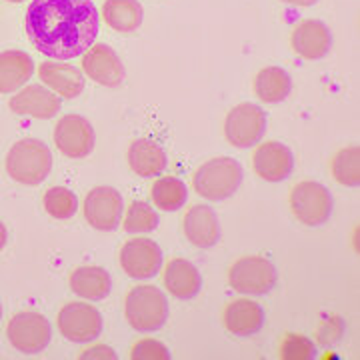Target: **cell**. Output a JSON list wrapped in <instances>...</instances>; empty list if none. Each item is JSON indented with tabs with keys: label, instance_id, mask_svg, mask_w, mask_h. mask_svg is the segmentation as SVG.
<instances>
[{
	"label": "cell",
	"instance_id": "d590c367",
	"mask_svg": "<svg viewBox=\"0 0 360 360\" xmlns=\"http://www.w3.org/2000/svg\"><path fill=\"white\" fill-rule=\"evenodd\" d=\"M8 2H22V0H8Z\"/></svg>",
	"mask_w": 360,
	"mask_h": 360
},
{
	"label": "cell",
	"instance_id": "e0dca14e",
	"mask_svg": "<svg viewBox=\"0 0 360 360\" xmlns=\"http://www.w3.org/2000/svg\"><path fill=\"white\" fill-rule=\"evenodd\" d=\"M184 234L198 248H212L220 240V222L217 212L205 205L188 208L184 217Z\"/></svg>",
	"mask_w": 360,
	"mask_h": 360
},
{
	"label": "cell",
	"instance_id": "f1b7e54d",
	"mask_svg": "<svg viewBox=\"0 0 360 360\" xmlns=\"http://www.w3.org/2000/svg\"><path fill=\"white\" fill-rule=\"evenodd\" d=\"M124 232L136 234V232H153L158 226V214L150 205L146 202H132L124 217Z\"/></svg>",
	"mask_w": 360,
	"mask_h": 360
},
{
	"label": "cell",
	"instance_id": "3957f363",
	"mask_svg": "<svg viewBox=\"0 0 360 360\" xmlns=\"http://www.w3.org/2000/svg\"><path fill=\"white\" fill-rule=\"evenodd\" d=\"M124 316L139 333H155L168 319V300L153 284L134 286L124 300Z\"/></svg>",
	"mask_w": 360,
	"mask_h": 360
},
{
	"label": "cell",
	"instance_id": "5bb4252c",
	"mask_svg": "<svg viewBox=\"0 0 360 360\" xmlns=\"http://www.w3.org/2000/svg\"><path fill=\"white\" fill-rule=\"evenodd\" d=\"M252 167L262 180L281 182L290 176V172L295 168V156L283 142H264L258 146L257 153L252 156Z\"/></svg>",
	"mask_w": 360,
	"mask_h": 360
},
{
	"label": "cell",
	"instance_id": "4fadbf2b",
	"mask_svg": "<svg viewBox=\"0 0 360 360\" xmlns=\"http://www.w3.org/2000/svg\"><path fill=\"white\" fill-rule=\"evenodd\" d=\"M82 68L86 77L108 89L118 86L127 77L124 65L120 63L118 54L108 44H92L89 51L84 52Z\"/></svg>",
	"mask_w": 360,
	"mask_h": 360
},
{
	"label": "cell",
	"instance_id": "1f68e13d",
	"mask_svg": "<svg viewBox=\"0 0 360 360\" xmlns=\"http://www.w3.org/2000/svg\"><path fill=\"white\" fill-rule=\"evenodd\" d=\"M345 333V322L340 319H330V321L324 322V326L321 328L319 333V342L322 347H330L340 340V336Z\"/></svg>",
	"mask_w": 360,
	"mask_h": 360
},
{
	"label": "cell",
	"instance_id": "d6986e66",
	"mask_svg": "<svg viewBox=\"0 0 360 360\" xmlns=\"http://www.w3.org/2000/svg\"><path fill=\"white\" fill-rule=\"evenodd\" d=\"M264 324V310L252 300H234L224 310V326L236 336H252Z\"/></svg>",
	"mask_w": 360,
	"mask_h": 360
},
{
	"label": "cell",
	"instance_id": "4dcf8cb0",
	"mask_svg": "<svg viewBox=\"0 0 360 360\" xmlns=\"http://www.w3.org/2000/svg\"><path fill=\"white\" fill-rule=\"evenodd\" d=\"M130 359L132 360H170V352L168 348L158 342V340H153V338H146V340H139L132 352H130Z\"/></svg>",
	"mask_w": 360,
	"mask_h": 360
},
{
	"label": "cell",
	"instance_id": "4316f807",
	"mask_svg": "<svg viewBox=\"0 0 360 360\" xmlns=\"http://www.w3.org/2000/svg\"><path fill=\"white\" fill-rule=\"evenodd\" d=\"M333 176L342 186H359L360 184V148L356 144L338 150L333 160Z\"/></svg>",
	"mask_w": 360,
	"mask_h": 360
},
{
	"label": "cell",
	"instance_id": "7c38bea8",
	"mask_svg": "<svg viewBox=\"0 0 360 360\" xmlns=\"http://www.w3.org/2000/svg\"><path fill=\"white\" fill-rule=\"evenodd\" d=\"M120 266L130 278H153L162 266V250L150 238H132L120 248Z\"/></svg>",
	"mask_w": 360,
	"mask_h": 360
},
{
	"label": "cell",
	"instance_id": "277c9868",
	"mask_svg": "<svg viewBox=\"0 0 360 360\" xmlns=\"http://www.w3.org/2000/svg\"><path fill=\"white\" fill-rule=\"evenodd\" d=\"M243 182V167L231 156L212 158L194 172V191L208 200H224L238 191Z\"/></svg>",
	"mask_w": 360,
	"mask_h": 360
},
{
	"label": "cell",
	"instance_id": "52a82bcc",
	"mask_svg": "<svg viewBox=\"0 0 360 360\" xmlns=\"http://www.w3.org/2000/svg\"><path fill=\"white\" fill-rule=\"evenodd\" d=\"M266 130V112L252 103L234 106L224 120L226 141L236 148H248L258 144Z\"/></svg>",
	"mask_w": 360,
	"mask_h": 360
},
{
	"label": "cell",
	"instance_id": "ffe728a7",
	"mask_svg": "<svg viewBox=\"0 0 360 360\" xmlns=\"http://www.w3.org/2000/svg\"><path fill=\"white\" fill-rule=\"evenodd\" d=\"M40 80L49 84L56 94L65 98H77L84 90V77L82 72L70 65H60V63H42L39 66Z\"/></svg>",
	"mask_w": 360,
	"mask_h": 360
},
{
	"label": "cell",
	"instance_id": "ac0fdd59",
	"mask_svg": "<svg viewBox=\"0 0 360 360\" xmlns=\"http://www.w3.org/2000/svg\"><path fill=\"white\" fill-rule=\"evenodd\" d=\"M165 286L179 300H191L202 288V276L193 262L184 258L170 260L165 269Z\"/></svg>",
	"mask_w": 360,
	"mask_h": 360
},
{
	"label": "cell",
	"instance_id": "e575fe53",
	"mask_svg": "<svg viewBox=\"0 0 360 360\" xmlns=\"http://www.w3.org/2000/svg\"><path fill=\"white\" fill-rule=\"evenodd\" d=\"M6 238H8L6 229H4V224L0 222V250H2V248H4V245H6Z\"/></svg>",
	"mask_w": 360,
	"mask_h": 360
},
{
	"label": "cell",
	"instance_id": "8992f818",
	"mask_svg": "<svg viewBox=\"0 0 360 360\" xmlns=\"http://www.w3.org/2000/svg\"><path fill=\"white\" fill-rule=\"evenodd\" d=\"M276 269L269 258L243 257L231 266L229 281L236 292L269 295L276 284Z\"/></svg>",
	"mask_w": 360,
	"mask_h": 360
},
{
	"label": "cell",
	"instance_id": "8fae6325",
	"mask_svg": "<svg viewBox=\"0 0 360 360\" xmlns=\"http://www.w3.org/2000/svg\"><path fill=\"white\" fill-rule=\"evenodd\" d=\"M122 210V196L110 186H96L84 198V217L96 231H115L120 224Z\"/></svg>",
	"mask_w": 360,
	"mask_h": 360
},
{
	"label": "cell",
	"instance_id": "83f0119b",
	"mask_svg": "<svg viewBox=\"0 0 360 360\" xmlns=\"http://www.w3.org/2000/svg\"><path fill=\"white\" fill-rule=\"evenodd\" d=\"M44 208L51 214L52 219L68 220L77 214L78 210V198L77 194L63 186H52L44 193Z\"/></svg>",
	"mask_w": 360,
	"mask_h": 360
},
{
	"label": "cell",
	"instance_id": "6da1fadb",
	"mask_svg": "<svg viewBox=\"0 0 360 360\" xmlns=\"http://www.w3.org/2000/svg\"><path fill=\"white\" fill-rule=\"evenodd\" d=\"M25 26L37 51L68 60L94 44L101 20L92 0H32Z\"/></svg>",
	"mask_w": 360,
	"mask_h": 360
},
{
	"label": "cell",
	"instance_id": "8d00e7d4",
	"mask_svg": "<svg viewBox=\"0 0 360 360\" xmlns=\"http://www.w3.org/2000/svg\"><path fill=\"white\" fill-rule=\"evenodd\" d=\"M0 319H2V304H0Z\"/></svg>",
	"mask_w": 360,
	"mask_h": 360
},
{
	"label": "cell",
	"instance_id": "5b68a950",
	"mask_svg": "<svg viewBox=\"0 0 360 360\" xmlns=\"http://www.w3.org/2000/svg\"><path fill=\"white\" fill-rule=\"evenodd\" d=\"M290 208L302 224L321 226L333 217L335 200L326 186L321 182L304 180L298 182L290 193Z\"/></svg>",
	"mask_w": 360,
	"mask_h": 360
},
{
	"label": "cell",
	"instance_id": "cb8c5ba5",
	"mask_svg": "<svg viewBox=\"0 0 360 360\" xmlns=\"http://www.w3.org/2000/svg\"><path fill=\"white\" fill-rule=\"evenodd\" d=\"M292 90L290 75L281 66H266L255 78V92L262 103H283Z\"/></svg>",
	"mask_w": 360,
	"mask_h": 360
},
{
	"label": "cell",
	"instance_id": "d6a6232c",
	"mask_svg": "<svg viewBox=\"0 0 360 360\" xmlns=\"http://www.w3.org/2000/svg\"><path fill=\"white\" fill-rule=\"evenodd\" d=\"M80 359L82 360H94V359L116 360V352L110 347H103V345H98V347H92L89 348V350H84V352L80 354Z\"/></svg>",
	"mask_w": 360,
	"mask_h": 360
},
{
	"label": "cell",
	"instance_id": "44dd1931",
	"mask_svg": "<svg viewBox=\"0 0 360 360\" xmlns=\"http://www.w3.org/2000/svg\"><path fill=\"white\" fill-rule=\"evenodd\" d=\"M129 165L139 176L150 179L167 168V153L162 150V146L158 142L141 139V141H134L130 144Z\"/></svg>",
	"mask_w": 360,
	"mask_h": 360
},
{
	"label": "cell",
	"instance_id": "7402d4cb",
	"mask_svg": "<svg viewBox=\"0 0 360 360\" xmlns=\"http://www.w3.org/2000/svg\"><path fill=\"white\" fill-rule=\"evenodd\" d=\"M34 72L32 58L22 51L0 52V92L11 94L25 84Z\"/></svg>",
	"mask_w": 360,
	"mask_h": 360
},
{
	"label": "cell",
	"instance_id": "603a6c76",
	"mask_svg": "<svg viewBox=\"0 0 360 360\" xmlns=\"http://www.w3.org/2000/svg\"><path fill=\"white\" fill-rule=\"evenodd\" d=\"M110 274L101 266H80L70 274V290L86 300H103L110 295Z\"/></svg>",
	"mask_w": 360,
	"mask_h": 360
},
{
	"label": "cell",
	"instance_id": "7a4b0ae2",
	"mask_svg": "<svg viewBox=\"0 0 360 360\" xmlns=\"http://www.w3.org/2000/svg\"><path fill=\"white\" fill-rule=\"evenodd\" d=\"M51 148L39 139H25L13 144L6 156V170L16 182L37 186L51 174Z\"/></svg>",
	"mask_w": 360,
	"mask_h": 360
},
{
	"label": "cell",
	"instance_id": "2e32d148",
	"mask_svg": "<svg viewBox=\"0 0 360 360\" xmlns=\"http://www.w3.org/2000/svg\"><path fill=\"white\" fill-rule=\"evenodd\" d=\"M8 108L16 115L52 118L56 112H60V98L40 84H28L8 101Z\"/></svg>",
	"mask_w": 360,
	"mask_h": 360
},
{
	"label": "cell",
	"instance_id": "30bf717a",
	"mask_svg": "<svg viewBox=\"0 0 360 360\" xmlns=\"http://www.w3.org/2000/svg\"><path fill=\"white\" fill-rule=\"evenodd\" d=\"M54 144L68 158H86L94 150V129L84 116L66 115L54 129Z\"/></svg>",
	"mask_w": 360,
	"mask_h": 360
},
{
	"label": "cell",
	"instance_id": "9c48e42d",
	"mask_svg": "<svg viewBox=\"0 0 360 360\" xmlns=\"http://www.w3.org/2000/svg\"><path fill=\"white\" fill-rule=\"evenodd\" d=\"M6 336L18 352L37 354L42 352L51 342V322L39 312H20L8 322Z\"/></svg>",
	"mask_w": 360,
	"mask_h": 360
},
{
	"label": "cell",
	"instance_id": "836d02e7",
	"mask_svg": "<svg viewBox=\"0 0 360 360\" xmlns=\"http://www.w3.org/2000/svg\"><path fill=\"white\" fill-rule=\"evenodd\" d=\"M286 4H295V6H312V4H316L319 0H283Z\"/></svg>",
	"mask_w": 360,
	"mask_h": 360
},
{
	"label": "cell",
	"instance_id": "484cf974",
	"mask_svg": "<svg viewBox=\"0 0 360 360\" xmlns=\"http://www.w3.org/2000/svg\"><path fill=\"white\" fill-rule=\"evenodd\" d=\"M150 194H153V202L156 208H162L167 212L179 210L188 200V188L176 176H165V179L156 180Z\"/></svg>",
	"mask_w": 360,
	"mask_h": 360
},
{
	"label": "cell",
	"instance_id": "9a60e30c",
	"mask_svg": "<svg viewBox=\"0 0 360 360\" xmlns=\"http://www.w3.org/2000/svg\"><path fill=\"white\" fill-rule=\"evenodd\" d=\"M292 49L307 60L324 58L333 49V32L321 20H304L292 30Z\"/></svg>",
	"mask_w": 360,
	"mask_h": 360
},
{
	"label": "cell",
	"instance_id": "ba28073f",
	"mask_svg": "<svg viewBox=\"0 0 360 360\" xmlns=\"http://www.w3.org/2000/svg\"><path fill=\"white\" fill-rule=\"evenodd\" d=\"M58 330L70 342H92L103 333V316L92 304L68 302L58 312Z\"/></svg>",
	"mask_w": 360,
	"mask_h": 360
},
{
	"label": "cell",
	"instance_id": "d4e9b609",
	"mask_svg": "<svg viewBox=\"0 0 360 360\" xmlns=\"http://www.w3.org/2000/svg\"><path fill=\"white\" fill-rule=\"evenodd\" d=\"M103 16L110 28L127 34L141 28L144 11L139 0H106L103 6Z\"/></svg>",
	"mask_w": 360,
	"mask_h": 360
},
{
	"label": "cell",
	"instance_id": "f546056e",
	"mask_svg": "<svg viewBox=\"0 0 360 360\" xmlns=\"http://www.w3.org/2000/svg\"><path fill=\"white\" fill-rule=\"evenodd\" d=\"M281 356L284 360H312L316 359V345L309 336L286 335L281 347Z\"/></svg>",
	"mask_w": 360,
	"mask_h": 360
}]
</instances>
